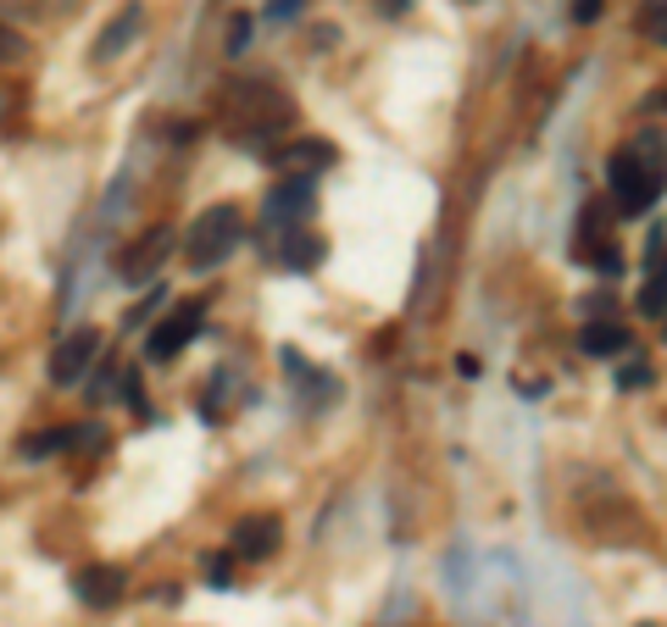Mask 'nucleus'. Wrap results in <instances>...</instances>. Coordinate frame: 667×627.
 Instances as JSON below:
<instances>
[{
	"mask_svg": "<svg viewBox=\"0 0 667 627\" xmlns=\"http://www.w3.org/2000/svg\"><path fill=\"white\" fill-rule=\"evenodd\" d=\"M639 311H645V317H661V311H667V256L650 267V278H645V289H639Z\"/></svg>",
	"mask_w": 667,
	"mask_h": 627,
	"instance_id": "2eb2a0df",
	"label": "nucleus"
},
{
	"mask_svg": "<svg viewBox=\"0 0 667 627\" xmlns=\"http://www.w3.org/2000/svg\"><path fill=\"white\" fill-rule=\"evenodd\" d=\"M162 300H167V289H162V284H156V295H151V300H145V306H134V311H129V322H145V317H151V311H156V306H162Z\"/></svg>",
	"mask_w": 667,
	"mask_h": 627,
	"instance_id": "a878e982",
	"label": "nucleus"
},
{
	"mask_svg": "<svg viewBox=\"0 0 667 627\" xmlns=\"http://www.w3.org/2000/svg\"><path fill=\"white\" fill-rule=\"evenodd\" d=\"M384 12H390V18H401V12H407V0H384Z\"/></svg>",
	"mask_w": 667,
	"mask_h": 627,
	"instance_id": "bb28decb",
	"label": "nucleus"
},
{
	"mask_svg": "<svg viewBox=\"0 0 667 627\" xmlns=\"http://www.w3.org/2000/svg\"><path fill=\"white\" fill-rule=\"evenodd\" d=\"M68 444H73V428H51V433L29 439V444H23V455H29V461H40V455H57V450H68Z\"/></svg>",
	"mask_w": 667,
	"mask_h": 627,
	"instance_id": "f3484780",
	"label": "nucleus"
},
{
	"mask_svg": "<svg viewBox=\"0 0 667 627\" xmlns=\"http://www.w3.org/2000/svg\"><path fill=\"white\" fill-rule=\"evenodd\" d=\"M650 383V367L645 361H623L617 367V389H645Z\"/></svg>",
	"mask_w": 667,
	"mask_h": 627,
	"instance_id": "4be33fe9",
	"label": "nucleus"
},
{
	"mask_svg": "<svg viewBox=\"0 0 667 627\" xmlns=\"http://www.w3.org/2000/svg\"><path fill=\"white\" fill-rule=\"evenodd\" d=\"M239 234H245V217H239V206H212V212H201V217L189 223V239H184V256H189V267H195V273H212V267H223V261L234 256Z\"/></svg>",
	"mask_w": 667,
	"mask_h": 627,
	"instance_id": "7ed1b4c3",
	"label": "nucleus"
},
{
	"mask_svg": "<svg viewBox=\"0 0 667 627\" xmlns=\"http://www.w3.org/2000/svg\"><path fill=\"white\" fill-rule=\"evenodd\" d=\"M12 62H23V34L0 23V68H12Z\"/></svg>",
	"mask_w": 667,
	"mask_h": 627,
	"instance_id": "aec40b11",
	"label": "nucleus"
},
{
	"mask_svg": "<svg viewBox=\"0 0 667 627\" xmlns=\"http://www.w3.org/2000/svg\"><path fill=\"white\" fill-rule=\"evenodd\" d=\"M173 245H178V234L173 228H145V234H134L123 250H117V278L123 284H151L162 267H167V256H173Z\"/></svg>",
	"mask_w": 667,
	"mask_h": 627,
	"instance_id": "20e7f679",
	"label": "nucleus"
},
{
	"mask_svg": "<svg viewBox=\"0 0 667 627\" xmlns=\"http://www.w3.org/2000/svg\"><path fill=\"white\" fill-rule=\"evenodd\" d=\"M206 583L212 588H228L234 577H228V555H206Z\"/></svg>",
	"mask_w": 667,
	"mask_h": 627,
	"instance_id": "5701e85b",
	"label": "nucleus"
},
{
	"mask_svg": "<svg viewBox=\"0 0 667 627\" xmlns=\"http://www.w3.org/2000/svg\"><path fill=\"white\" fill-rule=\"evenodd\" d=\"M73 588H79V599H84V605L106 610V605L123 594V572H117V566H84V572L73 577Z\"/></svg>",
	"mask_w": 667,
	"mask_h": 627,
	"instance_id": "ddd939ff",
	"label": "nucleus"
},
{
	"mask_svg": "<svg viewBox=\"0 0 667 627\" xmlns=\"http://www.w3.org/2000/svg\"><path fill=\"white\" fill-rule=\"evenodd\" d=\"M267 162L284 173V178H317L334 167V145L328 140H289L278 151H267Z\"/></svg>",
	"mask_w": 667,
	"mask_h": 627,
	"instance_id": "1a4fd4ad",
	"label": "nucleus"
},
{
	"mask_svg": "<svg viewBox=\"0 0 667 627\" xmlns=\"http://www.w3.org/2000/svg\"><path fill=\"white\" fill-rule=\"evenodd\" d=\"M645 627H656V621H645Z\"/></svg>",
	"mask_w": 667,
	"mask_h": 627,
	"instance_id": "c756f323",
	"label": "nucleus"
},
{
	"mask_svg": "<svg viewBox=\"0 0 667 627\" xmlns=\"http://www.w3.org/2000/svg\"><path fill=\"white\" fill-rule=\"evenodd\" d=\"M145 29V7H140V0H129V7L101 29V40H95V62H112V56H123L129 45H134V34Z\"/></svg>",
	"mask_w": 667,
	"mask_h": 627,
	"instance_id": "9b49d317",
	"label": "nucleus"
},
{
	"mask_svg": "<svg viewBox=\"0 0 667 627\" xmlns=\"http://www.w3.org/2000/svg\"><path fill=\"white\" fill-rule=\"evenodd\" d=\"M322 261V239L306 234V228H284V250H278V267L289 273H311Z\"/></svg>",
	"mask_w": 667,
	"mask_h": 627,
	"instance_id": "4468645a",
	"label": "nucleus"
},
{
	"mask_svg": "<svg viewBox=\"0 0 667 627\" xmlns=\"http://www.w3.org/2000/svg\"><path fill=\"white\" fill-rule=\"evenodd\" d=\"M250 29H256L250 18H234V23H228V45H223V51H228V56H245V45H250Z\"/></svg>",
	"mask_w": 667,
	"mask_h": 627,
	"instance_id": "412c9836",
	"label": "nucleus"
},
{
	"mask_svg": "<svg viewBox=\"0 0 667 627\" xmlns=\"http://www.w3.org/2000/svg\"><path fill=\"white\" fill-rule=\"evenodd\" d=\"M578 350H584V356H595V361H617V356H628V350H634V333H628L623 322H612V317H595V322H584Z\"/></svg>",
	"mask_w": 667,
	"mask_h": 627,
	"instance_id": "9d476101",
	"label": "nucleus"
},
{
	"mask_svg": "<svg viewBox=\"0 0 667 627\" xmlns=\"http://www.w3.org/2000/svg\"><path fill=\"white\" fill-rule=\"evenodd\" d=\"M661 333H667V311H661Z\"/></svg>",
	"mask_w": 667,
	"mask_h": 627,
	"instance_id": "c85d7f7f",
	"label": "nucleus"
},
{
	"mask_svg": "<svg viewBox=\"0 0 667 627\" xmlns=\"http://www.w3.org/2000/svg\"><path fill=\"white\" fill-rule=\"evenodd\" d=\"M639 34L667 45V0H645V7H639Z\"/></svg>",
	"mask_w": 667,
	"mask_h": 627,
	"instance_id": "dca6fc26",
	"label": "nucleus"
},
{
	"mask_svg": "<svg viewBox=\"0 0 667 627\" xmlns=\"http://www.w3.org/2000/svg\"><path fill=\"white\" fill-rule=\"evenodd\" d=\"M101 350H106V333H101V328H73V333L51 350V383H57V389L84 383V372L95 367Z\"/></svg>",
	"mask_w": 667,
	"mask_h": 627,
	"instance_id": "39448f33",
	"label": "nucleus"
},
{
	"mask_svg": "<svg viewBox=\"0 0 667 627\" xmlns=\"http://www.w3.org/2000/svg\"><path fill=\"white\" fill-rule=\"evenodd\" d=\"M606 12V0H573V23H595Z\"/></svg>",
	"mask_w": 667,
	"mask_h": 627,
	"instance_id": "b1692460",
	"label": "nucleus"
},
{
	"mask_svg": "<svg viewBox=\"0 0 667 627\" xmlns=\"http://www.w3.org/2000/svg\"><path fill=\"white\" fill-rule=\"evenodd\" d=\"M223 117L234 129V140H261V134H284L295 123V101L278 95L273 84H234L223 101Z\"/></svg>",
	"mask_w": 667,
	"mask_h": 627,
	"instance_id": "f03ea898",
	"label": "nucleus"
},
{
	"mask_svg": "<svg viewBox=\"0 0 667 627\" xmlns=\"http://www.w3.org/2000/svg\"><path fill=\"white\" fill-rule=\"evenodd\" d=\"M317 206V184L311 178H278L261 201V223L267 228H300Z\"/></svg>",
	"mask_w": 667,
	"mask_h": 627,
	"instance_id": "423d86ee",
	"label": "nucleus"
},
{
	"mask_svg": "<svg viewBox=\"0 0 667 627\" xmlns=\"http://www.w3.org/2000/svg\"><path fill=\"white\" fill-rule=\"evenodd\" d=\"M589 267L606 273V278H617V273H623V250H617V245H601V250H589Z\"/></svg>",
	"mask_w": 667,
	"mask_h": 627,
	"instance_id": "6ab92c4d",
	"label": "nucleus"
},
{
	"mask_svg": "<svg viewBox=\"0 0 667 627\" xmlns=\"http://www.w3.org/2000/svg\"><path fill=\"white\" fill-rule=\"evenodd\" d=\"M234 549L245 561H267L278 549V516H245V522H234Z\"/></svg>",
	"mask_w": 667,
	"mask_h": 627,
	"instance_id": "f8f14e48",
	"label": "nucleus"
},
{
	"mask_svg": "<svg viewBox=\"0 0 667 627\" xmlns=\"http://www.w3.org/2000/svg\"><path fill=\"white\" fill-rule=\"evenodd\" d=\"M606 189H612V206H617L623 217H645V212L661 201V189H667V140L645 129L634 145L612 151V162H606Z\"/></svg>",
	"mask_w": 667,
	"mask_h": 627,
	"instance_id": "f257e3e1",
	"label": "nucleus"
},
{
	"mask_svg": "<svg viewBox=\"0 0 667 627\" xmlns=\"http://www.w3.org/2000/svg\"><path fill=\"white\" fill-rule=\"evenodd\" d=\"M267 18H273V23H289V18H300V0H267Z\"/></svg>",
	"mask_w": 667,
	"mask_h": 627,
	"instance_id": "393cba45",
	"label": "nucleus"
},
{
	"mask_svg": "<svg viewBox=\"0 0 667 627\" xmlns=\"http://www.w3.org/2000/svg\"><path fill=\"white\" fill-rule=\"evenodd\" d=\"M278 361H284V378L300 389V400H306V411H322V405H334V400H340V383H334L328 372H317L300 350H278Z\"/></svg>",
	"mask_w": 667,
	"mask_h": 627,
	"instance_id": "6e6552de",
	"label": "nucleus"
},
{
	"mask_svg": "<svg viewBox=\"0 0 667 627\" xmlns=\"http://www.w3.org/2000/svg\"><path fill=\"white\" fill-rule=\"evenodd\" d=\"M595 234H606V206H584V228H578V250L595 245Z\"/></svg>",
	"mask_w": 667,
	"mask_h": 627,
	"instance_id": "a211bd4d",
	"label": "nucleus"
},
{
	"mask_svg": "<svg viewBox=\"0 0 667 627\" xmlns=\"http://www.w3.org/2000/svg\"><path fill=\"white\" fill-rule=\"evenodd\" d=\"M656 112H667V90H661V95H656Z\"/></svg>",
	"mask_w": 667,
	"mask_h": 627,
	"instance_id": "cd10ccee",
	"label": "nucleus"
},
{
	"mask_svg": "<svg viewBox=\"0 0 667 627\" xmlns=\"http://www.w3.org/2000/svg\"><path fill=\"white\" fill-rule=\"evenodd\" d=\"M201 322H206V311H201L195 300H189V306H173V311H167V317L151 328V339H145V356H151V361H173V356H178V350H184V345L201 333Z\"/></svg>",
	"mask_w": 667,
	"mask_h": 627,
	"instance_id": "0eeeda50",
	"label": "nucleus"
}]
</instances>
